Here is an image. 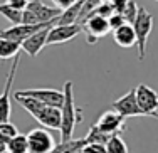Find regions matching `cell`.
<instances>
[{
    "label": "cell",
    "instance_id": "8fae6325",
    "mask_svg": "<svg viewBox=\"0 0 158 153\" xmlns=\"http://www.w3.org/2000/svg\"><path fill=\"white\" fill-rule=\"evenodd\" d=\"M82 32V27L79 24H73V25H54L51 27L47 35V46L52 44H64L69 42L71 39H74L77 34Z\"/></svg>",
    "mask_w": 158,
    "mask_h": 153
},
{
    "label": "cell",
    "instance_id": "7402d4cb",
    "mask_svg": "<svg viewBox=\"0 0 158 153\" xmlns=\"http://www.w3.org/2000/svg\"><path fill=\"white\" fill-rule=\"evenodd\" d=\"M106 153H130L128 145L119 135H113L106 143Z\"/></svg>",
    "mask_w": 158,
    "mask_h": 153
},
{
    "label": "cell",
    "instance_id": "44dd1931",
    "mask_svg": "<svg viewBox=\"0 0 158 153\" xmlns=\"http://www.w3.org/2000/svg\"><path fill=\"white\" fill-rule=\"evenodd\" d=\"M0 14H2L12 25L22 24V14H24V10H17V9H14V7H10L9 3H0Z\"/></svg>",
    "mask_w": 158,
    "mask_h": 153
},
{
    "label": "cell",
    "instance_id": "6da1fadb",
    "mask_svg": "<svg viewBox=\"0 0 158 153\" xmlns=\"http://www.w3.org/2000/svg\"><path fill=\"white\" fill-rule=\"evenodd\" d=\"M64 104L61 108V116H62V123H61V141H67L73 140V133L76 128L77 123L82 121V110L79 106H76L74 101V86L71 81L64 83Z\"/></svg>",
    "mask_w": 158,
    "mask_h": 153
},
{
    "label": "cell",
    "instance_id": "5b68a950",
    "mask_svg": "<svg viewBox=\"0 0 158 153\" xmlns=\"http://www.w3.org/2000/svg\"><path fill=\"white\" fill-rule=\"evenodd\" d=\"M56 25V22H49V24H34V25H27V24H19V25H10L9 29L0 31V37L2 39H9L12 42L22 44L25 39H29L32 34L42 31L46 27H52Z\"/></svg>",
    "mask_w": 158,
    "mask_h": 153
},
{
    "label": "cell",
    "instance_id": "7c38bea8",
    "mask_svg": "<svg viewBox=\"0 0 158 153\" xmlns=\"http://www.w3.org/2000/svg\"><path fill=\"white\" fill-rule=\"evenodd\" d=\"M27 10H31L34 15L39 19V22H42V24L56 22V19L62 14L61 9H57V7H49L44 2H40V0H31L27 5Z\"/></svg>",
    "mask_w": 158,
    "mask_h": 153
},
{
    "label": "cell",
    "instance_id": "4fadbf2b",
    "mask_svg": "<svg viewBox=\"0 0 158 153\" xmlns=\"http://www.w3.org/2000/svg\"><path fill=\"white\" fill-rule=\"evenodd\" d=\"M52 27H54V25H52ZM49 31H51V27H46V29H42V31L35 32V34H32L29 39H25L24 42L20 44V49L24 52H27L31 57H35V56L44 49V46H47Z\"/></svg>",
    "mask_w": 158,
    "mask_h": 153
},
{
    "label": "cell",
    "instance_id": "ac0fdd59",
    "mask_svg": "<svg viewBox=\"0 0 158 153\" xmlns=\"http://www.w3.org/2000/svg\"><path fill=\"white\" fill-rule=\"evenodd\" d=\"M7 153H29V143H27V135L14 136L7 143Z\"/></svg>",
    "mask_w": 158,
    "mask_h": 153
},
{
    "label": "cell",
    "instance_id": "603a6c76",
    "mask_svg": "<svg viewBox=\"0 0 158 153\" xmlns=\"http://www.w3.org/2000/svg\"><path fill=\"white\" fill-rule=\"evenodd\" d=\"M103 2V0H84V3H82V9H81V14H79V19H77V24L82 25L86 22V19L91 17L93 14L96 12V9L99 7V3Z\"/></svg>",
    "mask_w": 158,
    "mask_h": 153
},
{
    "label": "cell",
    "instance_id": "277c9868",
    "mask_svg": "<svg viewBox=\"0 0 158 153\" xmlns=\"http://www.w3.org/2000/svg\"><path fill=\"white\" fill-rule=\"evenodd\" d=\"M14 94L17 96H32L37 98L44 106H51V108H59L61 110L64 104V93L57 91V89H51V88H32V89H20L15 91Z\"/></svg>",
    "mask_w": 158,
    "mask_h": 153
},
{
    "label": "cell",
    "instance_id": "484cf974",
    "mask_svg": "<svg viewBox=\"0 0 158 153\" xmlns=\"http://www.w3.org/2000/svg\"><path fill=\"white\" fill-rule=\"evenodd\" d=\"M96 15H99V17H104V19H110L113 14H116V10H114V7L111 5L108 0H103V2L99 3V7L96 9Z\"/></svg>",
    "mask_w": 158,
    "mask_h": 153
},
{
    "label": "cell",
    "instance_id": "9c48e42d",
    "mask_svg": "<svg viewBox=\"0 0 158 153\" xmlns=\"http://www.w3.org/2000/svg\"><path fill=\"white\" fill-rule=\"evenodd\" d=\"M113 111H116L118 114H121L123 118H133V116H143L140 106L136 103V94L135 89H130L125 96H121L119 99L113 101Z\"/></svg>",
    "mask_w": 158,
    "mask_h": 153
},
{
    "label": "cell",
    "instance_id": "4dcf8cb0",
    "mask_svg": "<svg viewBox=\"0 0 158 153\" xmlns=\"http://www.w3.org/2000/svg\"><path fill=\"white\" fill-rule=\"evenodd\" d=\"M7 151V143L0 140V153H5Z\"/></svg>",
    "mask_w": 158,
    "mask_h": 153
},
{
    "label": "cell",
    "instance_id": "d4e9b609",
    "mask_svg": "<svg viewBox=\"0 0 158 153\" xmlns=\"http://www.w3.org/2000/svg\"><path fill=\"white\" fill-rule=\"evenodd\" d=\"M121 15L125 17L126 24L133 25L135 19H136V15H138V3L135 2V0H130V2H128V5L125 7V10L121 12Z\"/></svg>",
    "mask_w": 158,
    "mask_h": 153
},
{
    "label": "cell",
    "instance_id": "83f0119b",
    "mask_svg": "<svg viewBox=\"0 0 158 153\" xmlns=\"http://www.w3.org/2000/svg\"><path fill=\"white\" fill-rule=\"evenodd\" d=\"M52 2H54V5L57 7V9L66 10V9H69V7H73L77 0H52Z\"/></svg>",
    "mask_w": 158,
    "mask_h": 153
},
{
    "label": "cell",
    "instance_id": "8992f818",
    "mask_svg": "<svg viewBox=\"0 0 158 153\" xmlns=\"http://www.w3.org/2000/svg\"><path fill=\"white\" fill-rule=\"evenodd\" d=\"M27 143H29V153H51L56 147L54 138L42 128H34L27 133Z\"/></svg>",
    "mask_w": 158,
    "mask_h": 153
},
{
    "label": "cell",
    "instance_id": "cb8c5ba5",
    "mask_svg": "<svg viewBox=\"0 0 158 153\" xmlns=\"http://www.w3.org/2000/svg\"><path fill=\"white\" fill-rule=\"evenodd\" d=\"M17 135H19V130H17V126L14 125V123H10V121L0 123V140L2 141L9 143V141Z\"/></svg>",
    "mask_w": 158,
    "mask_h": 153
},
{
    "label": "cell",
    "instance_id": "d6986e66",
    "mask_svg": "<svg viewBox=\"0 0 158 153\" xmlns=\"http://www.w3.org/2000/svg\"><path fill=\"white\" fill-rule=\"evenodd\" d=\"M19 51H22L20 44L0 37V59H12L19 56Z\"/></svg>",
    "mask_w": 158,
    "mask_h": 153
},
{
    "label": "cell",
    "instance_id": "30bf717a",
    "mask_svg": "<svg viewBox=\"0 0 158 153\" xmlns=\"http://www.w3.org/2000/svg\"><path fill=\"white\" fill-rule=\"evenodd\" d=\"M96 126L110 136L121 135L123 128H125V118L121 114H118L116 111H106V113H103L99 116Z\"/></svg>",
    "mask_w": 158,
    "mask_h": 153
},
{
    "label": "cell",
    "instance_id": "3957f363",
    "mask_svg": "<svg viewBox=\"0 0 158 153\" xmlns=\"http://www.w3.org/2000/svg\"><path fill=\"white\" fill-rule=\"evenodd\" d=\"M135 94H136V103L143 116H152L158 119V93L155 89L141 83L135 88Z\"/></svg>",
    "mask_w": 158,
    "mask_h": 153
},
{
    "label": "cell",
    "instance_id": "9a60e30c",
    "mask_svg": "<svg viewBox=\"0 0 158 153\" xmlns=\"http://www.w3.org/2000/svg\"><path fill=\"white\" fill-rule=\"evenodd\" d=\"M113 39L118 44L119 47H125L130 49L136 44V34H135V29L131 24H125L121 27H118L116 31H113Z\"/></svg>",
    "mask_w": 158,
    "mask_h": 153
},
{
    "label": "cell",
    "instance_id": "e0dca14e",
    "mask_svg": "<svg viewBox=\"0 0 158 153\" xmlns=\"http://www.w3.org/2000/svg\"><path fill=\"white\" fill-rule=\"evenodd\" d=\"M14 98H15V101L20 104V106L24 108L29 114H32L34 118H37V114L46 108L42 103L39 101V99L32 98V96H17V94H14Z\"/></svg>",
    "mask_w": 158,
    "mask_h": 153
},
{
    "label": "cell",
    "instance_id": "ba28073f",
    "mask_svg": "<svg viewBox=\"0 0 158 153\" xmlns=\"http://www.w3.org/2000/svg\"><path fill=\"white\" fill-rule=\"evenodd\" d=\"M19 61H20V57L15 56L14 62H12V68L9 71V76H7L5 86H3V91L0 94V123L10 121V89H12V83L15 79V74H17Z\"/></svg>",
    "mask_w": 158,
    "mask_h": 153
},
{
    "label": "cell",
    "instance_id": "ffe728a7",
    "mask_svg": "<svg viewBox=\"0 0 158 153\" xmlns=\"http://www.w3.org/2000/svg\"><path fill=\"white\" fill-rule=\"evenodd\" d=\"M110 135H106L104 131H101L99 128L94 125L89 128V133L88 136H86V143L88 145H101V147H106L108 140H110Z\"/></svg>",
    "mask_w": 158,
    "mask_h": 153
},
{
    "label": "cell",
    "instance_id": "d6a6232c",
    "mask_svg": "<svg viewBox=\"0 0 158 153\" xmlns=\"http://www.w3.org/2000/svg\"><path fill=\"white\" fill-rule=\"evenodd\" d=\"M156 2H158V0H156Z\"/></svg>",
    "mask_w": 158,
    "mask_h": 153
},
{
    "label": "cell",
    "instance_id": "1f68e13d",
    "mask_svg": "<svg viewBox=\"0 0 158 153\" xmlns=\"http://www.w3.org/2000/svg\"><path fill=\"white\" fill-rule=\"evenodd\" d=\"M79 153H84V151H79Z\"/></svg>",
    "mask_w": 158,
    "mask_h": 153
},
{
    "label": "cell",
    "instance_id": "4316f807",
    "mask_svg": "<svg viewBox=\"0 0 158 153\" xmlns=\"http://www.w3.org/2000/svg\"><path fill=\"white\" fill-rule=\"evenodd\" d=\"M108 22H110V27H111V31H116L118 27H121V25H125L126 24V20H125V17L121 15V14H113V15L108 19Z\"/></svg>",
    "mask_w": 158,
    "mask_h": 153
},
{
    "label": "cell",
    "instance_id": "f546056e",
    "mask_svg": "<svg viewBox=\"0 0 158 153\" xmlns=\"http://www.w3.org/2000/svg\"><path fill=\"white\" fill-rule=\"evenodd\" d=\"M108 2L111 3L113 7H114V10L118 14H121L123 10H125V7L128 5V2H130V0H108Z\"/></svg>",
    "mask_w": 158,
    "mask_h": 153
},
{
    "label": "cell",
    "instance_id": "f1b7e54d",
    "mask_svg": "<svg viewBox=\"0 0 158 153\" xmlns=\"http://www.w3.org/2000/svg\"><path fill=\"white\" fill-rule=\"evenodd\" d=\"M84 153H106V147H101V145H86Z\"/></svg>",
    "mask_w": 158,
    "mask_h": 153
},
{
    "label": "cell",
    "instance_id": "5bb4252c",
    "mask_svg": "<svg viewBox=\"0 0 158 153\" xmlns=\"http://www.w3.org/2000/svg\"><path fill=\"white\" fill-rule=\"evenodd\" d=\"M37 121L42 126L51 130H61V123H62V116H61V110L59 108H51L46 106L39 114H37Z\"/></svg>",
    "mask_w": 158,
    "mask_h": 153
},
{
    "label": "cell",
    "instance_id": "52a82bcc",
    "mask_svg": "<svg viewBox=\"0 0 158 153\" xmlns=\"http://www.w3.org/2000/svg\"><path fill=\"white\" fill-rule=\"evenodd\" d=\"M81 27H82V32L86 34L88 44H96L99 37L106 35L108 32L111 31L108 19L99 17V15H96V14H93L91 17L86 19V22L81 25Z\"/></svg>",
    "mask_w": 158,
    "mask_h": 153
},
{
    "label": "cell",
    "instance_id": "2e32d148",
    "mask_svg": "<svg viewBox=\"0 0 158 153\" xmlns=\"http://www.w3.org/2000/svg\"><path fill=\"white\" fill-rule=\"evenodd\" d=\"M86 138H73L67 141H61L52 148L51 153H79L86 147Z\"/></svg>",
    "mask_w": 158,
    "mask_h": 153
},
{
    "label": "cell",
    "instance_id": "7a4b0ae2",
    "mask_svg": "<svg viewBox=\"0 0 158 153\" xmlns=\"http://www.w3.org/2000/svg\"><path fill=\"white\" fill-rule=\"evenodd\" d=\"M133 29L136 34V46H138V59L143 61L146 54V42L153 31V15L145 9L138 7V15L133 22Z\"/></svg>",
    "mask_w": 158,
    "mask_h": 153
}]
</instances>
